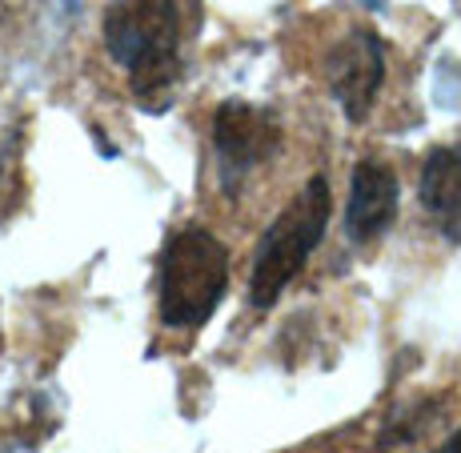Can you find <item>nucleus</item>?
Masks as SVG:
<instances>
[{
  "label": "nucleus",
  "mask_w": 461,
  "mask_h": 453,
  "mask_svg": "<svg viewBox=\"0 0 461 453\" xmlns=\"http://www.w3.org/2000/svg\"><path fill=\"white\" fill-rule=\"evenodd\" d=\"M104 49L129 73L145 109H165L181 85V8L176 0H113L104 13Z\"/></svg>",
  "instance_id": "obj_1"
},
{
  "label": "nucleus",
  "mask_w": 461,
  "mask_h": 453,
  "mask_svg": "<svg viewBox=\"0 0 461 453\" xmlns=\"http://www.w3.org/2000/svg\"><path fill=\"white\" fill-rule=\"evenodd\" d=\"M229 289V245L205 225L168 233L157 257V313L168 330H201Z\"/></svg>",
  "instance_id": "obj_2"
},
{
  "label": "nucleus",
  "mask_w": 461,
  "mask_h": 453,
  "mask_svg": "<svg viewBox=\"0 0 461 453\" xmlns=\"http://www.w3.org/2000/svg\"><path fill=\"white\" fill-rule=\"evenodd\" d=\"M330 213H333L330 181L309 177L297 189V197L269 221V229L257 241L249 265V305L257 309L277 305L281 293L294 285V277L305 269L313 249L321 245L325 229H330Z\"/></svg>",
  "instance_id": "obj_3"
},
{
  "label": "nucleus",
  "mask_w": 461,
  "mask_h": 453,
  "mask_svg": "<svg viewBox=\"0 0 461 453\" xmlns=\"http://www.w3.org/2000/svg\"><path fill=\"white\" fill-rule=\"evenodd\" d=\"M212 153H217V177L221 189L237 193L249 181L253 168H261L265 161H273V153L285 140L281 117L273 109L249 101H225L212 113Z\"/></svg>",
  "instance_id": "obj_4"
},
{
  "label": "nucleus",
  "mask_w": 461,
  "mask_h": 453,
  "mask_svg": "<svg viewBox=\"0 0 461 453\" xmlns=\"http://www.w3.org/2000/svg\"><path fill=\"white\" fill-rule=\"evenodd\" d=\"M325 81H330V93L345 117L366 121L381 93V81H385V44L377 32H345L325 57Z\"/></svg>",
  "instance_id": "obj_5"
},
{
  "label": "nucleus",
  "mask_w": 461,
  "mask_h": 453,
  "mask_svg": "<svg viewBox=\"0 0 461 453\" xmlns=\"http://www.w3.org/2000/svg\"><path fill=\"white\" fill-rule=\"evenodd\" d=\"M397 173L393 165L377 161V157H366V161L353 165L349 177V205H345V237L353 245H369L377 237L389 233L397 217Z\"/></svg>",
  "instance_id": "obj_6"
},
{
  "label": "nucleus",
  "mask_w": 461,
  "mask_h": 453,
  "mask_svg": "<svg viewBox=\"0 0 461 453\" xmlns=\"http://www.w3.org/2000/svg\"><path fill=\"white\" fill-rule=\"evenodd\" d=\"M418 197L441 237L461 245V145L433 149L421 165Z\"/></svg>",
  "instance_id": "obj_7"
},
{
  "label": "nucleus",
  "mask_w": 461,
  "mask_h": 453,
  "mask_svg": "<svg viewBox=\"0 0 461 453\" xmlns=\"http://www.w3.org/2000/svg\"><path fill=\"white\" fill-rule=\"evenodd\" d=\"M438 453H461V430L449 433V438L441 441V449H438Z\"/></svg>",
  "instance_id": "obj_8"
}]
</instances>
